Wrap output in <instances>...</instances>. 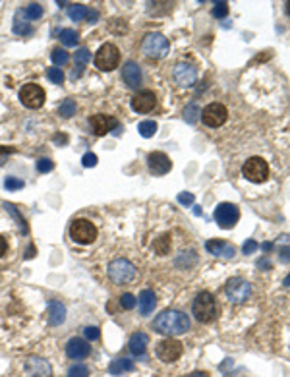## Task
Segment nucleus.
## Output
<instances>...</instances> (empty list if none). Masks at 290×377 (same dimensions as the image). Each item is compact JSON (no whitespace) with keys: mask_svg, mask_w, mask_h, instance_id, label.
Listing matches in <instances>:
<instances>
[{"mask_svg":"<svg viewBox=\"0 0 290 377\" xmlns=\"http://www.w3.org/2000/svg\"><path fill=\"white\" fill-rule=\"evenodd\" d=\"M153 329L157 333L167 334V337L184 334L190 329V317L180 310H164L155 317Z\"/></svg>","mask_w":290,"mask_h":377,"instance_id":"obj_1","label":"nucleus"},{"mask_svg":"<svg viewBox=\"0 0 290 377\" xmlns=\"http://www.w3.org/2000/svg\"><path fill=\"white\" fill-rule=\"evenodd\" d=\"M192 312L193 317L199 321V323H211L217 319V300L211 292H199L195 296V300L192 304Z\"/></svg>","mask_w":290,"mask_h":377,"instance_id":"obj_2","label":"nucleus"},{"mask_svg":"<svg viewBox=\"0 0 290 377\" xmlns=\"http://www.w3.org/2000/svg\"><path fill=\"white\" fill-rule=\"evenodd\" d=\"M120 64V51L116 49V45L105 43L95 54V66L103 72H112L116 70Z\"/></svg>","mask_w":290,"mask_h":377,"instance_id":"obj_3","label":"nucleus"},{"mask_svg":"<svg viewBox=\"0 0 290 377\" xmlns=\"http://www.w3.org/2000/svg\"><path fill=\"white\" fill-rule=\"evenodd\" d=\"M70 236L77 244H93L97 240V226L87 219H75L70 226Z\"/></svg>","mask_w":290,"mask_h":377,"instance_id":"obj_4","label":"nucleus"},{"mask_svg":"<svg viewBox=\"0 0 290 377\" xmlns=\"http://www.w3.org/2000/svg\"><path fill=\"white\" fill-rule=\"evenodd\" d=\"M242 174H244L246 180H250V182H254V184L265 182L269 178L267 161L261 159V157H252V159H247V161L244 162V166H242Z\"/></svg>","mask_w":290,"mask_h":377,"instance_id":"obj_5","label":"nucleus"},{"mask_svg":"<svg viewBox=\"0 0 290 377\" xmlns=\"http://www.w3.org/2000/svg\"><path fill=\"white\" fill-rule=\"evenodd\" d=\"M141 49L151 58H162L164 54L169 53L171 45H169V39L162 33H147L143 43H141Z\"/></svg>","mask_w":290,"mask_h":377,"instance_id":"obj_6","label":"nucleus"},{"mask_svg":"<svg viewBox=\"0 0 290 377\" xmlns=\"http://www.w3.org/2000/svg\"><path fill=\"white\" fill-rule=\"evenodd\" d=\"M225 292L232 304H244L252 296V284L242 277H232L225 284Z\"/></svg>","mask_w":290,"mask_h":377,"instance_id":"obj_7","label":"nucleus"},{"mask_svg":"<svg viewBox=\"0 0 290 377\" xmlns=\"http://www.w3.org/2000/svg\"><path fill=\"white\" fill-rule=\"evenodd\" d=\"M108 277L116 284H128L130 280H134V277H136V267L128 259H114L108 265Z\"/></svg>","mask_w":290,"mask_h":377,"instance_id":"obj_8","label":"nucleus"},{"mask_svg":"<svg viewBox=\"0 0 290 377\" xmlns=\"http://www.w3.org/2000/svg\"><path fill=\"white\" fill-rule=\"evenodd\" d=\"M228 118V108L221 103H211L201 110V120H203L205 126L209 128H219L223 126Z\"/></svg>","mask_w":290,"mask_h":377,"instance_id":"obj_9","label":"nucleus"},{"mask_svg":"<svg viewBox=\"0 0 290 377\" xmlns=\"http://www.w3.org/2000/svg\"><path fill=\"white\" fill-rule=\"evenodd\" d=\"M213 217L221 228H232L240 219V209L234 203H219Z\"/></svg>","mask_w":290,"mask_h":377,"instance_id":"obj_10","label":"nucleus"},{"mask_svg":"<svg viewBox=\"0 0 290 377\" xmlns=\"http://www.w3.org/2000/svg\"><path fill=\"white\" fill-rule=\"evenodd\" d=\"M182 352H184L182 343L176 341V339H171V337L161 341V343L157 345V358L162 360V362H167V364L176 362V360L182 356Z\"/></svg>","mask_w":290,"mask_h":377,"instance_id":"obj_11","label":"nucleus"},{"mask_svg":"<svg viewBox=\"0 0 290 377\" xmlns=\"http://www.w3.org/2000/svg\"><path fill=\"white\" fill-rule=\"evenodd\" d=\"M20 101L27 108H41L45 103V91L43 87L37 83H27L20 89Z\"/></svg>","mask_w":290,"mask_h":377,"instance_id":"obj_12","label":"nucleus"},{"mask_svg":"<svg viewBox=\"0 0 290 377\" xmlns=\"http://www.w3.org/2000/svg\"><path fill=\"white\" fill-rule=\"evenodd\" d=\"M25 373L27 377H53V367L41 356H31L25 362Z\"/></svg>","mask_w":290,"mask_h":377,"instance_id":"obj_13","label":"nucleus"},{"mask_svg":"<svg viewBox=\"0 0 290 377\" xmlns=\"http://www.w3.org/2000/svg\"><path fill=\"white\" fill-rule=\"evenodd\" d=\"M147 164H149V171L155 174V176H162V174L171 173V169H172V162H171V159H169V155L162 153V151H153V153H149Z\"/></svg>","mask_w":290,"mask_h":377,"instance_id":"obj_14","label":"nucleus"},{"mask_svg":"<svg viewBox=\"0 0 290 377\" xmlns=\"http://www.w3.org/2000/svg\"><path fill=\"white\" fill-rule=\"evenodd\" d=\"M89 126L95 136H105L108 132H114V128L118 126V120L108 116V114H93L89 118Z\"/></svg>","mask_w":290,"mask_h":377,"instance_id":"obj_15","label":"nucleus"},{"mask_svg":"<svg viewBox=\"0 0 290 377\" xmlns=\"http://www.w3.org/2000/svg\"><path fill=\"white\" fill-rule=\"evenodd\" d=\"M141 79H143V75H141L140 64L134 62V60L126 62L124 68H122V81L126 83V87L128 89H140Z\"/></svg>","mask_w":290,"mask_h":377,"instance_id":"obj_16","label":"nucleus"},{"mask_svg":"<svg viewBox=\"0 0 290 377\" xmlns=\"http://www.w3.org/2000/svg\"><path fill=\"white\" fill-rule=\"evenodd\" d=\"M155 105H157V97H155V93L149 91V89L140 91L138 95H134V99H132V108H134L136 112H140V114L151 112V110L155 108Z\"/></svg>","mask_w":290,"mask_h":377,"instance_id":"obj_17","label":"nucleus"},{"mask_svg":"<svg viewBox=\"0 0 290 377\" xmlns=\"http://www.w3.org/2000/svg\"><path fill=\"white\" fill-rule=\"evenodd\" d=\"M197 79V72L192 64H186V62H180L174 68V81L180 87H192Z\"/></svg>","mask_w":290,"mask_h":377,"instance_id":"obj_18","label":"nucleus"},{"mask_svg":"<svg viewBox=\"0 0 290 377\" xmlns=\"http://www.w3.org/2000/svg\"><path fill=\"white\" fill-rule=\"evenodd\" d=\"M205 249L215 256V258H225V259H232L236 249L230 242H225V240H207L205 242Z\"/></svg>","mask_w":290,"mask_h":377,"instance_id":"obj_19","label":"nucleus"},{"mask_svg":"<svg viewBox=\"0 0 290 377\" xmlns=\"http://www.w3.org/2000/svg\"><path fill=\"white\" fill-rule=\"evenodd\" d=\"M89 352H91V346L87 345V341L77 339V337L70 339L68 345H66V354L72 360H84V358L89 356Z\"/></svg>","mask_w":290,"mask_h":377,"instance_id":"obj_20","label":"nucleus"},{"mask_svg":"<svg viewBox=\"0 0 290 377\" xmlns=\"http://www.w3.org/2000/svg\"><path fill=\"white\" fill-rule=\"evenodd\" d=\"M64 319H66L64 304H60V302L56 300L49 302V306H47V321H49V325L56 327V325L64 323Z\"/></svg>","mask_w":290,"mask_h":377,"instance_id":"obj_21","label":"nucleus"},{"mask_svg":"<svg viewBox=\"0 0 290 377\" xmlns=\"http://www.w3.org/2000/svg\"><path fill=\"white\" fill-rule=\"evenodd\" d=\"M147 345H149V337L145 333H136L132 334L130 339V352L134 356H143L145 350H147Z\"/></svg>","mask_w":290,"mask_h":377,"instance_id":"obj_22","label":"nucleus"},{"mask_svg":"<svg viewBox=\"0 0 290 377\" xmlns=\"http://www.w3.org/2000/svg\"><path fill=\"white\" fill-rule=\"evenodd\" d=\"M155 306H157V296H155V292L153 290H143L140 294V312L141 315H149L153 310H155Z\"/></svg>","mask_w":290,"mask_h":377,"instance_id":"obj_23","label":"nucleus"},{"mask_svg":"<svg viewBox=\"0 0 290 377\" xmlns=\"http://www.w3.org/2000/svg\"><path fill=\"white\" fill-rule=\"evenodd\" d=\"M132 369H134V362H132V360H128V358H118V360L110 362L108 373H110V375H122V373L132 371Z\"/></svg>","mask_w":290,"mask_h":377,"instance_id":"obj_24","label":"nucleus"},{"mask_svg":"<svg viewBox=\"0 0 290 377\" xmlns=\"http://www.w3.org/2000/svg\"><path fill=\"white\" fill-rule=\"evenodd\" d=\"M87 6H84V4H70L68 6V16H70V20H74V22H81V20H86L87 18Z\"/></svg>","mask_w":290,"mask_h":377,"instance_id":"obj_25","label":"nucleus"},{"mask_svg":"<svg viewBox=\"0 0 290 377\" xmlns=\"http://www.w3.org/2000/svg\"><path fill=\"white\" fill-rule=\"evenodd\" d=\"M58 39L62 41L64 47H75L77 41H79V35H77L75 29H62L60 35H58Z\"/></svg>","mask_w":290,"mask_h":377,"instance_id":"obj_26","label":"nucleus"},{"mask_svg":"<svg viewBox=\"0 0 290 377\" xmlns=\"http://www.w3.org/2000/svg\"><path fill=\"white\" fill-rule=\"evenodd\" d=\"M138 132H140L141 138H153L155 132H157V122L155 120H143L138 126Z\"/></svg>","mask_w":290,"mask_h":377,"instance_id":"obj_27","label":"nucleus"},{"mask_svg":"<svg viewBox=\"0 0 290 377\" xmlns=\"http://www.w3.org/2000/svg\"><path fill=\"white\" fill-rule=\"evenodd\" d=\"M197 114H201V108L197 107V103H190L186 107V110H184V118H186V122H190V124L197 122V118H199Z\"/></svg>","mask_w":290,"mask_h":377,"instance_id":"obj_28","label":"nucleus"},{"mask_svg":"<svg viewBox=\"0 0 290 377\" xmlns=\"http://www.w3.org/2000/svg\"><path fill=\"white\" fill-rule=\"evenodd\" d=\"M2 205H4V209H6V211H8V213H10V215L14 217L16 221H18V225L22 226L23 234H27V223H25V219L22 217V213H20V211H18V209H16L12 203H2Z\"/></svg>","mask_w":290,"mask_h":377,"instance_id":"obj_29","label":"nucleus"},{"mask_svg":"<svg viewBox=\"0 0 290 377\" xmlns=\"http://www.w3.org/2000/svg\"><path fill=\"white\" fill-rule=\"evenodd\" d=\"M58 112H60V116H64V118L74 116L75 114V101L74 99H66V101H62V105H60V108H58Z\"/></svg>","mask_w":290,"mask_h":377,"instance_id":"obj_30","label":"nucleus"},{"mask_svg":"<svg viewBox=\"0 0 290 377\" xmlns=\"http://www.w3.org/2000/svg\"><path fill=\"white\" fill-rule=\"evenodd\" d=\"M169 249H171V236L164 234V236H161L157 242H155V252H157L159 256H167Z\"/></svg>","mask_w":290,"mask_h":377,"instance_id":"obj_31","label":"nucleus"},{"mask_svg":"<svg viewBox=\"0 0 290 377\" xmlns=\"http://www.w3.org/2000/svg\"><path fill=\"white\" fill-rule=\"evenodd\" d=\"M51 58H53V62L56 66H66L68 64V60H70V54L66 53V51H62V49H54L53 54H51Z\"/></svg>","mask_w":290,"mask_h":377,"instance_id":"obj_32","label":"nucleus"},{"mask_svg":"<svg viewBox=\"0 0 290 377\" xmlns=\"http://www.w3.org/2000/svg\"><path fill=\"white\" fill-rule=\"evenodd\" d=\"M29 20H39L41 16H43V6L41 4H37V2H33V4H29L27 8H25V12H23Z\"/></svg>","mask_w":290,"mask_h":377,"instance_id":"obj_33","label":"nucleus"},{"mask_svg":"<svg viewBox=\"0 0 290 377\" xmlns=\"http://www.w3.org/2000/svg\"><path fill=\"white\" fill-rule=\"evenodd\" d=\"M47 77H49L53 83H56V86H60V83L64 81V74H62L60 68H49V70H47Z\"/></svg>","mask_w":290,"mask_h":377,"instance_id":"obj_34","label":"nucleus"},{"mask_svg":"<svg viewBox=\"0 0 290 377\" xmlns=\"http://www.w3.org/2000/svg\"><path fill=\"white\" fill-rule=\"evenodd\" d=\"M23 186H25V182H23V180H20V178H14V176H8V178L4 180V188H6V190H10V192L22 190Z\"/></svg>","mask_w":290,"mask_h":377,"instance_id":"obj_35","label":"nucleus"},{"mask_svg":"<svg viewBox=\"0 0 290 377\" xmlns=\"http://www.w3.org/2000/svg\"><path fill=\"white\" fill-rule=\"evenodd\" d=\"M68 377H89V369L84 364H74L68 371Z\"/></svg>","mask_w":290,"mask_h":377,"instance_id":"obj_36","label":"nucleus"},{"mask_svg":"<svg viewBox=\"0 0 290 377\" xmlns=\"http://www.w3.org/2000/svg\"><path fill=\"white\" fill-rule=\"evenodd\" d=\"M89 60H91V53L87 49H77V53H75V66H81L84 68Z\"/></svg>","mask_w":290,"mask_h":377,"instance_id":"obj_37","label":"nucleus"},{"mask_svg":"<svg viewBox=\"0 0 290 377\" xmlns=\"http://www.w3.org/2000/svg\"><path fill=\"white\" fill-rule=\"evenodd\" d=\"M12 29H14V33H16V35H22V37H25V35H31V31H33L31 25H29L27 22H16Z\"/></svg>","mask_w":290,"mask_h":377,"instance_id":"obj_38","label":"nucleus"},{"mask_svg":"<svg viewBox=\"0 0 290 377\" xmlns=\"http://www.w3.org/2000/svg\"><path fill=\"white\" fill-rule=\"evenodd\" d=\"M120 306L124 310H134L136 308V296L134 294H122L120 296Z\"/></svg>","mask_w":290,"mask_h":377,"instance_id":"obj_39","label":"nucleus"},{"mask_svg":"<svg viewBox=\"0 0 290 377\" xmlns=\"http://www.w3.org/2000/svg\"><path fill=\"white\" fill-rule=\"evenodd\" d=\"M53 169H54V162L51 161V159H47V157L37 161V171H39V173H51Z\"/></svg>","mask_w":290,"mask_h":377,"instance_id":"obj_40","label":"nucleus"},{"mask_svg":"<svg viewBox=\"0 0 290 377\" xmlns=\"http://www.w3.org/2000/svg\"><path fill=\"white\" fill-rule=\"evenodd\" d=\"M213 16L215 18H226L228 16V4L226 2H217L213 8Z\"/></svg>","mask_w":290,"mask_h":377,"instance_id":"obj_41","label":"nucleus"},{"mask_svg":"<svg viewBox=\"0 0 290 377\" xmlns=\"http://www.w3.org/2000/svg\"><path fill=\"white\" fill-rule=\"evenodd\" d=\"M81 164H84L86 169L95 166V164H97V155H95V153H86V155L81 157Z\"/></svg>","mask_w":290,"mask_h":377,"instance_id":"obj_42","label":"nucleus"},{"mask_svg":"<svg viewBox=\"0 0 290 377\" xmlns=\"http://www.w3.org/2000/svg\"><path fill=\"white\" fill-rule=\"evenodd\" d=\"M86 339H89V341H97L99 337H101V331H99V327H86Z\"/></svg>","mask_w":290,"mask_h":377,"instance_id":"obj_43","label":"nucleus"},{"mask_svg":"<svg viewBox=\"0 0 290 377\" xmlns=\"http://www.w3.org/2000/svg\"><path fill=\"white\" fill-rule=\"evenodd\" d=\"M259 246H258V242L256 240H247V242H244V246H242V249H244V254H254L256 249H258Z\"/></svg>","mask_w":290,"mask_h":377,"instance_id":"obj_44","label":"nucleus"},{"mask_svg":"<svg viewBox=\"0 0 290 377\" xmlns=\"http://www.w3.org/2000/svg\"><path fill=\"white\" fill-rule=\"evenodd\" d=\"M12 153H16L14 147H4V145H0V164H4V162H6V155H12Z\"/></svg>","mask_w":290,"mask_h":377,"instance_id":"obj_45","label":"nucleus"},{"mask_svg":"<svg viewBox=\"0 0 290 377\" xmlns=\"http://www.w3.org/2000/svg\"><path fill=\"white\" fill-rule=\"evenodd\" d=\"M193 194H180L178 195V203H182V205H193Z\"/></svg>","mask_w":290,"mask_h":377,"instance_id":"obj_46","label":"nucleus"},{"mask_svg":"<svg viewBox=\"0 0 290 377\" xmlns=\"http://www.w3.org/2000/svg\"><path fill=\"white\" fill-rule=\"evenodd\" d=\"M6 249H8V242H6V238L0 236V258L6 254Z\"/></svg>","mask_w":290,"mask_h":377,"instance_id":"obj_47","label":"nucleus"},{"mask_svg":"<svg viewBox=\"0 0 290 377\" xmlns=\"http://www.w3.org/2000/svg\"><path fill=\"white\" fill-rule=\"evenodd\" d=\"M87 20H89V23H97V20H99V12H95V10L87 12Z\"/></svg>","mask_w":290,"mask_h":377,"instance_id":"obj_48","label":"nucleus"},{"mask_svg":"<svg viewBox=\"0 0 290 377\" xmlns=\"http://www.w3.org/2000/svg\"><path fill=\"white\" fill-rule=\"evenodd\" d=\"M280 259H282V261H290V248L280 249Z\"/></svg>","mask_w":290,"mask_h":377,"instance_id":"obj_49","label":"nucleus"},{"mask_svg":"<svg viewBox=\"0 0 290 377\" xmlns=\"http://www.w3.org/2000/svg\"><path fill=\"white\" fill-rule=\"evenodd\" d=\"M81 74H84V68H81V66H75V70H74V74H72V77L75 79V77H79Z\"/></svg>","mask_w":290,"mask_h":377,"instance_id":"obj_50","label":"nucleus"},{"mask_svg":"<svg viewBox=\"0 0 290 377\" xmlns=\"http://www.w3.org/2000/svg\"><path fill=\"white\" fill-rule=\"evenodd\" d=\"M188 377H209L205 371H193V373H190Z\"/></svg>","mask_w":290,"mask_h":377,"instance_id":"obj_51","label":"nucleus"},{"mask_svg":"<svg viewBox=\"0 0 290 377\" xmlns=\"http://www.w3.org/2000/svg\"><path fill=\"white\" fill-rule=\"evenodd\" d=\"M33 256H35V248H33V246H29V248H27V254H25V259L33 258Z\"/></svg>","mask_w":290,"mask_h":377,"instance_id":"obj_52","label":"nucleus"},{"mask_svg":"<svg viewBox=\"0 0 290 377\" xmlns=\"http://www.w3.org/2000/svg\"><path fill=\"white\" fill-rule=\"evenodd\" d=\"M261 248L265 249V252H271V249H273V244H271V242H265V244H263Z\"/></svg>","mask_w":290,"mask_h":377,"instance_id":"obj_53","label":"nucleus"},{"mask_svg":"<svg viewBox=\"0 0 290 377\" xmlns=\"http://www.w3.org/2000/svg\"><path fill=\"white\" fill-rule=\"evenodd\" d=\"M258 265H259V267H271V263H269L267 259H265V261H259Z\"/></svg>","mask_w":290,"mask_h":377,"instance_id":"obj_54","label":"nucleus"},{"mask_svg":"<svg viewBox=\"0 0 290 377\" xmlns=\"http://www.w3.org/2000/svg\"><path fill=\"white\" fill-rule=\"evenodd\" d=\"M284 286H290V275H286V279H284Z\"/></svg>","mask_w":290,"mask_h":377,"instance_id":"obj_55","label":"nucleus"},{"mask_svg":"<svg viewBox=\"0 0 290 377\" xmlns=\"http://www.w3.org/2000/svg\"><path fill=\"white\" fill-rule=\"evenodd\" d=\"M286 12H288V16H290V2H286Z\"/></svg>","mask_w":290,"mask_h":377,"instance_id":"obj_56","label":"nucleus"}]
</instances>
